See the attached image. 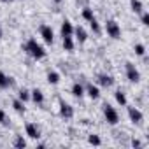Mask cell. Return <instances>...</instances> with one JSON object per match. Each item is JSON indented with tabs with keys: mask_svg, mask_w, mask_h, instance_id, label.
<instances>
[{
	"mask_svg": "<svg viewBox=\"0 0 149 149\" xmlns=\"http://www.w3.org/2000/svg\"><path fill=\"white\" fill-rule=\"evenodd\" d=\"M0 125H4V126H9L11 123H9V119H7V114L0 109Z\"/></svg>",
	"mask_w": 149,
	"mask_h": 149,
	"instance_id": "obj_26",
	"label": "cell"
},
{
	"mask_svg": "<svg viewBox=\"0 0 149 149\" xmlns=\"http://www.w3.org/2000/svg\"><path fill=\"white\" fill-rule=\"evenodd\" d=\"M4 2H14V0H4Z\"/></svg>",
	"mask_w": 149,
	"mask_h": 149,
	"instance_id": "obj_32",
	"label": "cell"
},
{
	"mask_svg": "<svg viewBox=\"0 0 149 149\" xmlns=\"http://www.w3.org/2000/svg\"><path fill=\"white\" fill-rule=\"evenodd\" d=\"M18 98H19L21 102H28V100H30V91H28L26 88H21V90L18 91Z\"/></svg>",
	"mask_w": 149,
	"mask_h": 149,
	"instance_id": "obj_21",
	"label": "cell"
},
{
	"mask_svg": "<svg viewBox=\"0 0 149 149\" xmlns=\"http://www.w3.org/2000/svg\"><path fill=\"white\" fill-rule=\"evenodd\" d=\"M63 49L65 51H74V40H72V35H68V37H63Z\"/></svg>",
	"mask_w": 149,
	"mask_h": 149,
	"instance_id": "obj_20",
	"label": "cell"
},
{
	"mask_svg": "<svg viewBox=\"0 0 149 149\" xmlns=\"http://www.w3.org/2000/svg\"><path fill=\"white\" fill-rule=\"evenodd\" d=\"M60 116L63 119H72L74 118V107L68 102H65L63 98H60Z\"/></svg>",
	"mask_w": 149,
	"mask_h": 149,
	"instance_id": "obj_5",
	"label": "cell"
},
{
	"mask_svg": "<svg viewBox=\"0 0 149 149\" xmlns=\"http://www.w3.org/2000/svg\"><path fill=\"white\" fill-rule=\"evenodd\" d=\"M60 32H61V37H68V35H72V33H74V26H72V23H70L68 19H65V21L61 23V26H60Z\"/></svg>",
	"mask_w": 149,
	"mask_h": 149,
	"instance_id": "obj_11",
	"label": "cell"
},
{
	"mask_svg": "<svg viewBox=\"0 0 149 149\" xmlns=\"http://www.w3.org/2000/svg\"><path fill=\"white\" fill-rule=\"evenodd\" d=\"M102 111H104V118H105V121L109 125H118L119 123V114H118V111L111 104H104Z\"/></svg>",
	"mask_w": 149,
	"mask_h": 149,
	"instance_id": "obj_2",
	"label": "cell"
},
{
	"mask_svg": "<svg viewBox=\"0 0 149 149\" xmlns=\"http://www.w3.org/2000/svg\"><path fill=\"white\" fill-rule=\"evenodd\" d=\"M140 21L144 26H149V13H140Z\"/></svg>",
	"mask_w": 149,
	"mask_h": 149,
	"instance_id": "obj_28",
	"label": "cell"
},
{
	"mask_svg": "<svg viewBox=\"0 0 149 149\" xmlns=\"http://www.w3.org/2000/svg\"><path fill=\"white\" fill-rule=\"evenodd\" d=\"M90 23V26H91V30H93V33H100V25H98V21L93 18L91 21H88Z\"/></svg>",
	"mask_w": 149,
	"mask_h": 149,
	"instance_id": "obj_25",
	"label": "cell"
},
{
	"mask_svg": "<svg viewBox=\"0 0 149 149\" xmlns=\"http://www.w3.org/2000/svg\"><path fill=\"white\" fill-rule=\"evenodd\" d=\"M114 97H116V102H118L119 105H123V107H125V105L128 104V100H126V95H125L121 90H118V91L114 93Z\"/></svg>",
	"mask_w": 149,
	"mask_h": 149,
	"instance_id": "obj_18",
	"label": "cell"
},
{
	"mask_svg": "<svg viewBox=\"0 0 149 149\" xmlns=\"http://www.w3.org/2000/svg\"><path fill=\"white\" fill-rule=\"evenodd\" d=\"M84 93H88V97H90L91 100H97V98L100 97V90H98L97 86H93L91 83H90V84H86V88H84Z\"/></svg>",
	"mask_w": 149,
	"mask_h": 149,
	"instance_id": "obj_12",
	"label": "cell"
},
{
	"mask_svg": "<svg viewBox=\"0 0 149 149\" xmlns=\"http://www.w3.org/2000/svg\"><path fill=\"white\" fill-rule=\"evenodd\" d=\"M128 118H130V121H132L133 125H140L142 119H144L142 112H140L137 107H128Z\"/></svg>",
	"mask_w": 149,
	"mask_h": 149,
	"instance_id": "obj_7",
	"label": "cell"
},
{
	"mask_svg": "<svg viewBox=\"0 0 149 149\" xmlns=\"http://www.w3.org/2000/svg\"><path fill=\"white\" fill-rule=\"evenodd\" d=\"M83 18H84L86 21H91V19L95 18V13H93V9H91V7H84V9H83Z\"/></svg>",
	"mask_w": 149,
	"mask_h": 149,
	"instance_id": "obj_22",
	"label": "cell"
},
{
	"mask_svg": "<svg viewBox=\"0 0 149 149\" xmlns=\"http://www.w3.org/2000/svg\"><path fill=\"white\" fill-rule=\"evenodd\" d=\"M72 35H76V39L83 44V42H86V39H88V33H86V30L83 28V26H76L74 28V33Z\"/></svg>",
	"mask_w": 149,
	"mask_h": 149,
	"instance_id": "obj_14",
	"label": "cell"
},
{
	"mask_svg": "<svg viewBox=\"0 0 149 149\" xmlns=\"http://www.w3.org/2000/svg\"><path fill=\"white\" fill-rule=\"evenodd\" d=\"M21 49L25 51V53H28L32 58H35V60H42L44 56H46V49L35 40V39H28V42L25 44V46H21Z\"/></svg>",
	"mask_w": 149,
	"mask_h": 149,
	"instance_id": "obj_1",
	"label": "cell"
},
{
	"mask_svg": "<svg viewBox=\"0 0 149 149\" xmlns=\"http://www.w3.org/2000/svg\"><path fill=\"white\" fill-rule=\"evenodd\" d=\"M53 2H54V4H56V6H60V4H61V2H63V0H53Z\"/></svg>",
	"mask_w": 149,
	"mask_h": 149,
	"instance_id": "obj_30",
	"label": "cell"
},
{
	"mask_svg": "<svg viewBox=\"0 0 149 149\" xmlns=\"http://www.w3.org/2000/svg\"><path fill=\"white\" fill-rule=\"evenodd\" d=\"M88 142H90L91 146H100V144H102V140H100V137H98V135H95V133L88 137Z\"/></svg>",
	"mask_w": 149,
	"mask_h": 149,
	"instance_id": "obj_24",
	"label": "cell"
},
{
	"mask_svg": "<svg viewBox=\"0 0 149 149\" xmlns=\"http://www.w3.org/2000/svg\"><path fill=\"white\" fill-rule=\"evenodd\" d=\"M105 32H107V35L111 39H121V26L114 19H109L105 23Z\"/></svg>",
	"mask_w": 149,
	"mask_h": 149,
	"instance_id": "obj_3",
	"label": "cell"
},
{
	"mask_svg": "<svg viewBox=\"0 0 149 149\" xmlns=\"http://www.w3.org/2000/svg\"><path fill=\"white\" fill-rule=\"evenodd\" d=\"M13 107H14V111H16L18 114H25V111H26V107H25V102H21L19 98H16V100L13 102Z\"/></svg>",
	"mask_w": 149,
	"mask_h": 149,
	"instance_id": "obj_16",
	"label": "cell"
},
{
	"mask_svg": "<svg viewBox=\"0 0 149 149\" xmlns=\"http://www.w3.org/2000/svg\"><path fill=\"white\" fill-rule=\"evenodd\" d=\"M30 98H32L35 104H39V105H42V104H44V93H42L39 88H35V90H32V91H30Z\"/></svg>",
	"mask_w": 149,
	"mask_h": 149,
	"instance_id": "obj_13",
	"label": "cell"
},
{
	"mask_svg": "<svg viewBox=\"0 0 149 149\" xmlns=\"http://www.w3.org/2000/svg\"><path fill=\"white\" fill-rule=\"evenodd\" d=\"M132 147H135V149H139V147H142V142H140L139 139H132Z\"/></svg>",
	"mask_w": 149,
	"mask_h": 149,
	"instance_id": "obj_29",
	"label": "cell"
},
{
	"mask_svg": "<svg viewBox=\"0 0 149 149\" xmlns=\"http://www.w3.org/2000/svg\"><path fill=\"white\" fill-rule=\"evenodd\" d=\"M39 32H40V37L44 39L46 44H53L54 42V32H53V28L49 25H40Z\"/></svg>",
	"mask_w": 149,
	"mask_h": 149,
	"instance_id": "obj_6",
	"label": "cell"
},
{
	"mask_svg": "<svg viewBox=\"0 0 149 149\" xmlns=\"http://www.w3.org/2000/svg\"><path fill=\"white\" fill-rule=\"evenodd\" d=\"M47 83H49V84H58V83H60V74L54 72V70L47 72Z\"/></svg>",
	"mask_w": 149,
	"mask_h": 149,
	"instance_id": "obj_17",
	"label": "cell"
},
{
	"mask_svg": "<svg viewBox=\"0 0 149 149\" xmlns=\"http://www.w3.org/2000/svg\"><path fill=\"white\" fill-rule=\"evenodd\" d=\"M14 147H18V149H25V147H26V140L23 139V135H18V137H16Z\"/></svg>",
	"mask_w": 149,
	"mask_h": 149,
	"instance_id": "obj_23",
	"label": "cell"
},
{
	"mask_svg": "<svg viewBox=\"0 0 149 149\" xmlns=\"http://www.w3.org/2000/svg\"><path fill=\"white\" fill-rule=\"evenodd\" d=\"M126 77L130 83H139L140 81V72L137 70V67L132 61H126Z\"/></svg>",
	"mask_w": 149,
	"mask_h": 149,
	"instance_id": "obj_4",
	"label": "cell"
},
{
	"mask_svg": "<svg viewBox=\"0 0 149 149\" xmlns=\"http://www.w3.org/2000/svg\"><path fill=\"white\" fill-rule=\"evenodd\" d=\"M25 130H26V135H28L30 139H33V140L40 139V130H39V126H37L35 123H26Z\"/></svg>",
	"mask_w": 149,
	"mask_h": 149,
	"instance_id": "obj_8",
	"label": "cell"
},
{
	"mask_svg": "<svg viewBox=\"0 0 149 149\" xmlns=\"http://www.w3.org/2000/svg\"><path fill=\"white\" fill-rule=\"evenodd\" d=\"M13 84H14V79L9 77V76H6V74L0 70V90H7V88H11Z\"/></svg>",
	"mask_w": 149,
	"mask_h": 149,
	"instance_id": "obj_10",
	"label": "cell"
},
{
	"mask_svg": "<svg viewBox=\"0 0 149 149\" xmlns=\"http://www.w3.org/2000/svg\"><path fill=\"white\" fill-rule=\"evenodd\" d=\"M72 95L76 97V98L84 97V86H83L81 83H74V84H72Z\"/></svg>",
	"mask_w": 149,
	"mask_h": 149,
	"instance_id": "obj_15",
	"label": "cell"
},
{
	"mask_svg": "<svg viewBox=\"0 0 149 149\" xmlns=\"http://www.w3.org/2000/svg\"><path fill=\"white\" fill-rule=\"evenodd\" d=\"M135 54L144 56V54H146V46H144V44H135Z\"/></svg>",
	"mask_w": 149,
	"mask_h": 149,
	"instance_id": "obj_27",
	"label": "cell"
},
{
	"mask_svg": "<svg viewBox=\"0 0 149 149\" xmlns=\"http://www.w3.org/2000/svg\"><path fill=\"white\" fill-rule=\"evenodd\" d=\"M2 33H4V32H2V26H0V39H2Z\"/></svg>",
	"mask_w": 149,
	"mask_h": 149,
	"instance_id": "obj_31",
	"label": "cell"
},
{
	"mask_svg": "<svg viewBox=\"0 0 149 149\" xmlns=\"http://www.w3.org/2000/svg\"><path fill=\"white\" fill-rule=\"evenodd\" d=\"M97 79H98V84L104 86V88H111V86L114 84V77L109 76V74H100Z\"/></svg>",
	"mask_w": 149,
	"mask_h": 149,
	"instance_id": "obj_9",
	"label": "cell"
},
{
	"mask_svg": "<svg viewBox=\"0 0 149 149\" xmlns=\"http://www.w3.org/2000/svg\"><path fill=\"white\" fill-rule=\"evenodd\" d=\"M130 7H132V11L135 13V14H140L142 13V2L140 0H130Z\"/></svg>",
	"mask_w": 149,
	"mask_h": 149,
	"instance_id": "obj_19",
	"label": "cell"
}]
</instances>
